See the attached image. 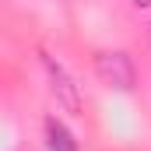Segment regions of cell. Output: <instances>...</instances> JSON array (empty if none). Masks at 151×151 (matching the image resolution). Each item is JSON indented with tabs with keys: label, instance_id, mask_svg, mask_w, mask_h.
I'll return each instance as SVG.
<instances>
[{
	"label": "cell",
	"instance_id": "cell-4",
	"mask_svg": "<svg viewBox=\"0 0 151 151\" xmlns=\"http://www.w3.org/2000/svg\"><path fill=\"white\" fill-rule=\"evenodd\" d=\"M134 7H151V0H134Z\"/></svg>",
	"mask_w": 151,
	"mask_h": 151
},
{
	"label": "cell",
	"instance_id": "cell-3",
	"mask_svg": "<svg viewBox=\"0 0 151 151\" xmlns=\"http://www.w3.org/2000/svg\"><path fill=\"white\" fill-rule=\"evenodd\" d=\"M46 141H49V151H77L74 134H70L56 116H49V119H46Z\"/></svg>",
	"mask_w": 151,
	"mask_h": 151
},
{
	"label": "cell",
	"instance_id": "cell-1",
	"mask_svg": "<svg viewBox=\"0 0 151 151\" xmlns=\"http://www.w3.org/2000/svg\"><path fill=\"white\" fill-rule=\"evenodd\" d=\"M95 74L102 77V84L119 88V91H130L137 84V67L127 53H95Z\"/></svg>",
	"mask_w": 151,
	"mask_h": 151
},
{
	"label": "cell",
	"instance_id": "cell-2",
	"mask_svg": "<svg viewBox=\"0 0 151 151\" xmlns=\"http://www.w3.org/2000/svg\"><path fill=\"white\" fill-rule=\"evenodd\" d=\"M42 56V67H46V74H49V88H53V95H56V102L67 109V113H81V95H77V84L74 77L63 70V63L60 60H53L49 53H39Z\"/></svg>",
	"mask_w": 151,
	"mask_h": 151
}]
</instances>
